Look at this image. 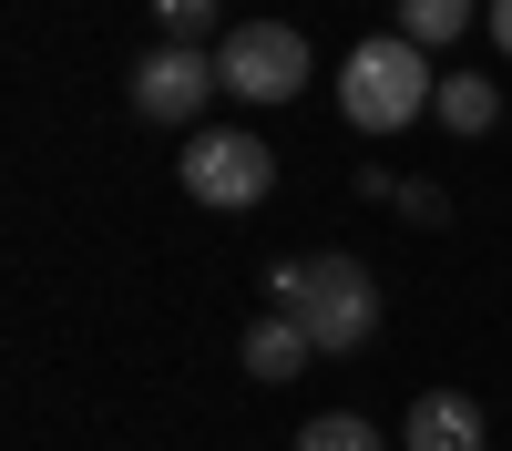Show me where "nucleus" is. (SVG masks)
Returning a JSON list of instances; mask_svg holds the SVG:
<instances>
[{
  "label": "nucleus",
  "instance_id": "obj_11",
  "mask_svg": "<svg viewBox=\"0 0 512 451\" xmlns=\"http://www.w3.org/2000/svg\"><path fill=\"white\" fill-rule=\"evenodd\" d=\"M297 451H390V441H379L359 410H318V421L297 431Z\"/></svg>",
  "mask_w": 512,
  "mask_h": 451
},
{
  "label": "nucleus",
  "instance_id": "obj_13",
  "mask_svg": "<svg viewBox=\"0 0 512 451\" xmlns=\"http://www.w3.org/2000/svg\"><path fill=\"white\" fill-rule=\"evenodd\" d=\"M482 31H492L502 52H512V0H482Z\"/></svg>",
  "mask_w": 512,
  "mask_h": 451
},
{
  "label": "nucleus",
  "instance_id": "obj_6",
  "mask_svg": "<svg viewBox=\"0 0 512 451\" xmlns=\"http://www.w3.org/2000/svg\"><path fill=\"white\" fill-rule=\"evenodd\" d=\"M400 451H482V410L461 390H420L400 421Z\"/></svg>",
  "mask_w": 512,
  "mask_h": 451
},
{
  "label": "nucleus",
  "instance_id": "obj_2",
  "mask_svg": "<svg viewBox=\"0 0 512 451\" xmlns=\"http://www.w3.org/2000/svg\"><path fill=\"white\" fill-rule=\"evenodd\" d=\"M441 103V82H431V52L400 31H369L349 62H338V113L359 123V134H410L420 113Z\"/></svg>",
  "mask_w": 512,
  "mask_h": 451
},
{
  "label": "nucleus",
  "instance_id": "obj_5",
  "mask_svg": "<svg viewBox=\"0 0 512 451\" xmlns=\"http://www.w3.org/2000/svg\"><path fill=\"white\" fill-rule=\"evenodd\" d=\"M216 93H226V72H216V52H195V41H154V52L134 62V113L144 123H185Z\"/></svg>",
  "mask_w": 512,
  "mask_h": 451
},
{
  "label": "nucleus",
  "instance_id": "obj_3",
  "mask_svg": "<svg viewBox=\"0 0 512 451\" xmlns=\"http://www.w3.org/2000/svg\"><path fill=\"white\" fill-rule=\"evenodd\" d=\"M216 72H226V93L256 103V113H277L308 93V31H287V21H236L216 41Z\"/></svg>",
  "mask_w": 512,
  "mask_h": 451
},
{
  "label": "nucleus",
  "instance_id": "obj_7",
  "mask_svg": "<svg viewBox=\"0 0 512 451\" xmlns=\"http://www.w3.org/2000/svg\"><path fill=\"white\" fill-rule=\"evenodd\" d=\"M236 359H246V380H297L318 349H308V328H297V318H277V308H267V318L236 339Z\"/></svg>",
  "mask_w": 512,
  "mask_h": 451
},
{
  "label": "nucleus",
  "instance_id": "obj_12",
  "mask_svg": "<svg viewBox=\"0 0 512 451\" xmlns=\"http://www.w3.org/2000/svg\"><path fill=\"white\" fill-rule=\"evenodd\" d=\"M390 205H400V216H410V226H441V216H451V195H441V185H400Z\"/></svg>",
  "mask_w": 512,
  "mask_h": 451
},
{
  "label": "nucleus",
  "instance_id": "obj_1",
  "mask_svg": "<svg viewBox=\"0 0 512 451\" xmlns=\"http://www.w3.org/2000/svg\"><path fill=\"white\" fill-rule=\"evenodd\" d=\"M267 298H277V318L308 328L318 359H359L379 339V277L359 257H338V246H328V257H277L267 267Z\"/></svg>",
  "mask_w": 512,
  "mask_h": 451
},
{
  "label": "nucleus",
  "instance_id": "obj_4",
  "mask_svg": "<svg viewBox=\"0 0 512 451\" xmlns=\"http://www.w3.org/2000/svg\"><path fill=\"white\" fill-rule=\"evenodd\" d=\"M267 185H277V154L256 144V134H195V144H185V195L216 205V216L267 205Z\"/></svg>",
  "mask_w": 512,
  "mask_h": 451
},
{
  "label": "nucleus",
  "instance_id": "obj_9",
  "mask_svg": "<svg viewBox=\"0 0 512 451\" xmlns=\"http://www.w3.org/2000/svg\"><path fill=\"white\" fill-rule=\"evenodd\" d=\"M461 31H472V0H400V41H420V52H441Z\"/></svg>",
  "mask_w": 512,
  "mask_h": 451
},
{
  "label": "nucleus",
  "instance_id": "obj_10",
  "mask_svg": "<svg viewBox=\"0 0 512 451\" xmlns=\"http://www.w3.org/2000/svg\"><path fill=\"white\" fill-rule=\"evenodd\" d=\"M154 31H164V41H195V52H216L226 0H154Z\"/></svg>",
  "mask_w": 512,
  "mask_h": 451
},
{
  "label": "nucleus",
  "instance_id": "obj_8",
  "mask_svg": "<svg viewBox=\"0 0 512 451\" xmlns=\"http://www.w3.org/2000/svg\"><path fill=\"white\" fill-rule=\"evenodd\" d=\"M431 113L451 123V134H461V144H472V134H492V123H502V93H492V82H482V72H451Z\"/></svg>",
  "mask_w": 512,
  "mask_h": 451
}]
</instances>
